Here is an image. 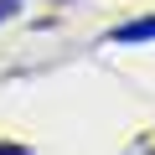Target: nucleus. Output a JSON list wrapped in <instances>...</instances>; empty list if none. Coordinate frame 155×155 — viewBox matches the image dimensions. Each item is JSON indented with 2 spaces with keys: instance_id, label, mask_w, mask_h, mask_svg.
Returning <instances> with one entry per match:
<instances>
[{
  "instance_id": "1",
  "label": "nucleus",
  "mask_w": 155,
  "mask_h": 155,
  "mask_svg": "<svg viewBox=\"0 0 155 155\" xmlns=\"http://www.w3.org/2000/svg\"><path fill=\"white\" fill-rule=\"evenodd\" d=\"M109 41H119V47H134V41H155V16H145V21H124V26H114V31H109Z\"/></svg>"
},
{
  "instance_id": "2",
  "label": "nucleus",
  "mask_w": 155,
  "mask_h": 155,
  "mask_svg": "<svg viewBox=\"0 0 155 155\" xmlns=\"http://www.w3.org/2000/svg\"><path fill=\"white\" fill-rule=\"evenodd\" d=\"M16 11H21V0H0V21H11Z\"/></svg>"
},
{
  "instance_id": "3",
  "label": "nucleus",
  "mask_w": 155,
  "mask_h": 155,
  "mask_svg": "<svg viewBox=\"0 0 155 155\" xmlns=\"http://www.w3.org/2000/svg\"><path fill=\"white\" fill-rule=\"evenodd\" d=\"M0 155H26V150L21 145H0Z\"/></svg>"
}]
</instances>
